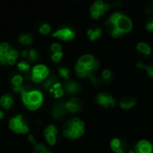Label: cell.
Returning a JSON list of instances; mask_svg holds the SVG:
<instances>
[{"mask_svg":"<svg viewBox=\"0 0 153 153\" xmlns=\"http://www.w3.org/2000/svg\"><path fill=\"white\" fill-rule=\"evenodd\" d=\"M106 29L113 38L130 32L133 29L131 19L122 13H115L106 22Z\"/></svg>","mask_w":153,"mask_h":153,"instance_id":"obj_1","label":"cell"},{"mask_svg":"<svg viewBox=\"0 0 153 153\" xmlns=\"http://www.w3.org/2000/svg\"><path fill=\"white\" fill-rule=\"evenodd\" d=\"M22 100L29 110H36L43 102V95L39 89H26L23 92H22Z\"/></svg>","mask_w":153,"mask_h":153,"instance_id":"obj_2","label":"cell"},{"mask_svg":"<svg viewBox=\"0 0 153 153\" xmlns=\"http://www.w3.org/2000/svg\"><path fill=\"white\" fill-rule=\"evenodd\" d=\"M84 133V123L78 117L68 121L65 126L64 135L70 139H77Z\"/></svg>","mask_w":153,"mask_h":153,"instance_id":"obj_3","label":"cell"},{"mask_svg":"<svg viewBox=\"0 0 153 153\" xmlns=\"http://www.w3.org/2000/svg\"><path fill=\"white\" fill-rule=\"evenodd\" d=\"M9 127L12 131L16 134H27L29 132V127L23 121L21 115H17L15 117L12 118L9 122Z\"/></svg>","mask_w":153,"mask_h":153,"instance_id":"obj_4","label":"cell"},{"mask_svg":"<svg viewBox=\"0 0 153 153\" xmlns=\"http://www.w3.org/2000/svg\"><path fill=\"white\" fill-rule=\"evenodd\" d=\"M48 74H49L48 69L43 65H39L32 69V74L30 78H32V82L38 83L42 82L44 79H46L48 76Z\"/></svg>","mask_w":153,"mask_h":153,"instance_id":"obj_5","label":"cell"},{"mask_svg":"<svg viewBox=\"0 0 153 153\" xmlns=\"http://www.w3.org/2000/svg\"><path fill=\"white\" fill-rule=\"evenodd\" d=\"M97 102L104 107V108H109V107H115V99L107 92L100 93L97 97Z\"/></svg>","mask_w":153,"mask_h":153,"instance_id":"obj_6","label":"cell"},{"mask_svg":"<svg viewBox=\"0 0 153 153\" xmlns=\"http://www.w3.org/2000/svg\"><path fill=\"white\" fill-rule=\"evenodd\" d=\"M65 106L66 110L72 113H77L82 108V103L77 98H72L71 100H69L67 102L65 103Z\"/></svg>","mask_w":153,"mask_h":153,"instance_id":"obj_7","label":"cell"},{"mask_svg":"<svg viewBox=\"0 0 153 153\" xmlns=\"http://www.w3.org/2000/svg\"><path fill=\"white\" fill-rule=\"evenodd\" d=\"M53 36L62 40H70L74 38V33L72 30H70L68 28H65V29L58 30L56 32L54 33Z\"/></svg>","mask_w":153,"mask_h":153,"instance_id":"obj_8","label":"cell"},{"mask_svg":"<svg viewBox=\"0 0 153 153\" xmlns=\"http://www.w3.org/2000/svg\"><path fill=\"white\" fill-rule=\"evenodd\" d=\"M66 108L65 104L63 102H59L53 107L52 116L56 119H61L66 115Z\"/></svg>","mask_w":153,"mask_h":153,"instance_id":"obj_9","label":"cell"},{"mask_svg":"<svg viewBox=\"0 0 153 153\" xmlns=\"http://www.w3.org/2000/svg\"><path fill=\"white\" fill-rule=\"evenodd\" d=\"M152 152V145L147 141H141L137 143L134 153H151Z\"/></svg>","mask_w":153,"mask_h":153,"instance_id":"obj_10","label":"cell"},{"mask_svg":"<svg viewBox=\"0 0 153 153\" xmlns=\"http://www.w3.org/2000/svg\"><path fill=\"white\" fill-rule=\"evenodd\" d=\"M65 89L66 90V92L69 94H76L80 91L81 87L79 83L76 82L75 81H70L65 83Z\"/></svg>","mask_w":153,"mask_h":153,"instance_id":"obj_11","label":"cell"},{"mask_svg":"<svg viewBox=\"0 0 153 153\" xmlns=\"http://www.w3.org/2000/svg\"><path fill=\"white\" fill-rule=\"evenodd\" d=\"M135 104H136V100L132 97H125L120 101V107L123 109H130Z\"/></svg>","mask_w":153,"mask_h":153,"instance_id":"obj_12","label":"cell"},{"mask_svg":"<svg viewBox=\"0 0 153 153\" xmlns=\"http://www.w3.org/2000/svg\"><path fill=\"white\" fill-rule=\"evenodd\" d=\"M101 34H102V30L99 27L94 28V29H89L87 32L88 38L91 41H94V40L100 39L101 37Z\"/></svg>","mask_w":153,"mask_h":153,"instance_id":"obj_13","label":"cell"},{"mask_svg":"<svg viewBox=\"0 0 153 153\" xmlns=\"http://www.w3.org/2000/svg\"><path fill=\"white\" fill-rule=\"evenodd\" d=\"M111 148L115 153H124L123 141H121L119 139H113L112 140Z\"/></svg>","mask_w":153,"mask_h":153,"instance_id":"obj_14","label":"cell"},{"mask_svg":"<svg viewBox=\"0 0 153 153\" xmlns=\"http://www.w3.org/2000/svg\"><path fill=\"white\" fill-rule=\"evenodd\" d=\"M0 104L1 106L6 108V109H9L12 105H13V98L11 95H4L0 99Z\"/></svg>","mask_w":153,"mask_h":153,"instance_id":"obj_15","label":"cell"},{"mask_svg":"<svg viewBox=\"0 0 153 153\" xmlns=\"http://www.w3.org/2000/svg\"><path fill=\"white\" fill-rule=\"evenodd\" d=\"M136 48H137V50H138L140 53H141V54H143V55L149 56V55L151 54V48H150V47H149L148 44L144 43V42H140V43H138L137 46H136Z\"/></svg>","mask_w":153,"mask_h":153,"instance_id":"obj_16","label":"cell"},{"mask_svg":"<svg viewBox=\"0 0 153 153\" xmlns=\"http://www.w3.org/2000/svg\"><path fill=\"white\" fill-rule=\"evenodd\" d=\"M93 5L99 9V11L100 12V14L102 15L104 14L105 12H107L110 8V6L108 5V4H106V3H104L102 0H97V1H95V3Z\"/></svg>","mask_w":153,"mask_h":153,"instance_id":"obj_17","label":"cell"},{"mask_svg":"<svg viewBox=\"0 0 153 153\" xmlns=\"http://www.w3.org/2000/svg\"><path fill=\"white\" fill-rule=\"evenodd\" d=\"M95 61L94 56H92L91 55H84L82 56H81L78 60V63L84 65V66H88L91 63H93Z\"/></svg>","mask_w":153,"mask_h":153,"instance_id":"obj_18","label":"cell"},{"mask_svg":"<svg viewBox=\"0 0 153 153\" xmlns=\"http://www.w3.org/2000/svg\"><path fill=\"white\" fill-rule=\"evenodd\" d=\"M137 67L140 68V69H145L147 71L148 74L151 78H153V63H152L151 66H147V65H145L143 63L139 62V63H137Z\"/></svg>","mask_w":153,"mask_h":153,"instance_id":"obj_19","label":"cell"},{"mask_svg":"<svg viewBox=\"0 0 153 153\" xmlns=\"http://www.w3.org/2000/svg\"><path fill=\"white\" fill-rule=\"evenodd\" d=\"M89 12H90L91 17H92L93 19H95V20L99 19V18L102 15V14H100V12L99 11V9H98L94 5L91 6V7H90V9H89Z\"/></svg>","mask_w":153,"mask_h":153,"instance_id":"obj_20","label":"cell"},{"mask_svg":"<svg viewBox=\"0 0 153 153\" xmlns=\"http://www.w3.org/2000/svg\"><path fill=\"white\" fill-rule=\"evenodd\" d=\"M19 40H20L21 43H22L24 45H26V44L30 45V44L32 43V40H32V35H30V34H27V35H22L20 37Z\"/></svg>","mask_w":153,"mask_h":153,"instance_id":"obj_21","label":"cell"},{"mask_svg":"<svg viewBox=\"0 0 153 153\" xmlns=\"http://www.w3.org/2000/svg\"><path fill=\"white\" fill-rule=\"evenodd\" d=\"M35 153H50V151L43 144H34Z\"/></svg>","mask_w":153,"mask_h":153,"instance_id":"obj_22","label":"cell"},{"mask_svg":"<svg viewBox=\"0 0 153 153\" xmlns=\"http://www.w3.org/2000/svg\"><path fill=\"white\" fill-rule=\"evenodd\" d=\"M22 76L17 74V75H14V78L12 79V83L14 85V87H18V86H21L22 83Z\"/></svg>","mask_w":153,"mask_h":153,"instance_id":"obj_23","label":"cell"},{"mask_svg":"<svg viewBox=\"0 0 153 153\" xmlns=\"http://www.w3.org/2000/svg\"><path fill=\"white\" fill-rule=\"evenodd\" d=\"M146 29L149 32H153V14L148 15V19L146 22Z\"/></svg>","mask_w":153,"mask_h":153,"instance_id":"obj_24","label":"cell"},{"mask_svg":"<svg viewBox=\"0 0 153 153\" xmlns=\"http://www.w3.org/2000/svg\"><path fill=\"white\" fill-rule=\"evenodd\" d=\"M57 134V130H56V126H53V125L48 126V127L45 129V131H44V135H45V136L48 135V134Z\"/></svg>","mask_w":153,"mask_h":153,"instance_id":"obj_25","label":"cell"},{"mask_svg":"<svg viewBox=\"0 0 153 153\" xmlns=\"http://www.w3.org/2000/svg\"><path fill=\"white\" fill-rule=\"evenodd\" d=\"M50 92H53L56 98H61L64 95V89L61 87H59V88H56V89L50 90Z\"/></svg>","mask_w":153,"mask_h":153,"instance_id":"obj_26","label":"cell"},{"mask_svg":"<svg viewBox=\"0 0 153 153\" xmlns=\"http://www.w3.org/2000/svg\"><path fill=\"white\" fill-rule=\"evenodd\" d=\"M56 83V80H55V77L54 76H51V77H49L48 80H47V82H44V84H43V86L46 88V89H51V87L54 85Z\"/></svg>","mask_w":153,"mask_h":153,"instance_id":"obj_27","label":"cell"},{"mask_svg":"<svg viewBox=\"0 0 153 153\" xmlns=\"http://www.w3.org/2000/svg\"><path fill=\"white\" fill-rule=\"evenodd\" d=\"M46 139H47V141L49 145H55L56 142V134H48L45 136Z\"/></svg>","mask_w":153,"mask_h":153,"instance_id":"obj_28","label":"cell"},{"mask_svg":"<svg viewBox=\"0 0 153 153\" xmlns=\"http://www.w3.org/2000/svg\"><path fill=\"white\" fill-rule=\"evenodd\" d=\"M111 76H112L111 71L106 69V70H104V71L102 72V78H103L105 81H107L108 82H110V81H111Z\"/></svg>","mask_w":153,"mask_h":153,"instance_id":"obj_29","label":"cell"},{"mask_svg":"<svg viewBox=\"0 0 153 153\" xmlns=\"http://www.w3.org/2000/svg\"><path fill=\"white\" fill-rule=\"evenodd\" d=\"M59 74L61 77H63L65 79H69L70 75H69V70L64 67H61L59 69Z\"/></svg>","mask_w":153,"mask_h":153,"instance_id":"obj_30","label":"cell"},{"mask_svg":"<svg viewBox=\"0 0 153 153\" xmlns=\"http://www.w3.org/2000/svg\"><path fill=\"white\" fill-rule=\"evenodd\" d=\"M28 57L30 58V61H36L38 59L39 56H38V53H37V51L35 49H32V50L29 52Z\"/></svg>","mask_w":153,"mask_h":153,"instance_id":"obj_31","label":"cell"},{"mask_svg":"<svg viewBox=\"0 0 153 153\" xmlns=\"http://www.w3.org/2000/svg\"><path fill=\"white\" fill-rule=\"evenodd\" d=\"M49 32H50V27H49V25H48V24H44V25H42V26L40 28V32L42 33V34H44V35L48 34Z\"/></svg>","mask_w":153,"mask_h":153,"instance_id":"obj_32","label":"cell"},{"mask_svg":"<svg viewBox=\"0 0 153 153\" xmlns=\"http://www.w3.org/2000/svg\"><path fill=\"white\" fill-rule=\"evenodd\" d=\"M9 57H12V58H14V59L16 60L17 57H18V53H17V51L14 50V49L9 48V50H8V55H7V58H9Z\"/></svg>","mask_w":153,"mask_h":153,"instance_id":"obj_33","label":"cell"},{"mask_svg":"<svg viewBox=\"0 0 153 153\" xmlns=\"http://www.w3.org/2000/svg\"><path fill=\"white\" fill-rule=\"evenodd\" d=\"M18 68H19L21 71H24V72H26V71H28V70H29L30 66H29L26 62H21V63H19V64H18Z\"/></svg>","mask_w":153,"mask_h":153,"instance_id":"obj_34","label":"cell"},{"mask_svg":"<svg viewBox=\"0 0 153 153\" xmlns=\"http://www.w3.org/2000/svg\"><path fill=\"white\" fill-rule=\"evenodd\" d=\"M62 56H63L62 52L54 53L53 56H52V60L54 61V62H58V61H60V59L62 58Z\"/></svg>","mask_w":153,"mask_h":153,"instance_id":"obj_35","label":"cell"},{"mask_svg":"<svg viewBox=\"0 0 153 153\" xmlns=\"http://www.w3.org/2000/svg\"><path fill=\"white\" fill-rule=\"evenodd\" d=\"M51 49L54 53H57V52H61V46L58 43H55L51 46Z\"/></svg>","mask_w":153,"mask_h":153,"instance_id":"obj_36","label":"cell"},{"mask_svg":"<svg viewBox=\"0 0 153 153\" xmlns=\"http://www.w3.org/2000/svg\"><path fill=\"white\" fill-rule=\"evenodd\" d=\"M147 15H150V14H153V5H149L146 7V10H145Z\"/></svg>","mask_w":153,"mask_h":153,"instance_id":"obj_37","label":"cell"},{"mask_svg":"<svg viewBox=\"0 0 153 153\" xmlns=\"http://www.w3.org/2000/svg\"><path fill=\"white\" fill-rule=\"evenodd\" d=\"M28 139H29V141H30V142H32L33 145L36 144V141H35V139H34V137H33L32 135H29V136H28Z\"/></svg>","mask_w":153,"mask_h":153,"instance_id":"obj_38","label":"cell"},{"mask_svg":"<svg viewBox=\"0 0 153 153\" xmlns=\"http://www.w3.org/2000/svg\"><path fill=\"white\" fill-rule=\"evenodd\" d=\"M121 4H122V2L120 1V0H116V1H115V2L112 4V6H114V7H117V6H119Z\"/></svg>","mask_w":153,"mask_h":153,"instance_id":"obj_39","label":"cell"},{"mask_svg":"<svg viewBox=\"0 0 153 153\" xmlns=\"http://www.w3.org/2000/svg\"><path fill=\"white\" fill-rule=\"evenodd\" d=\"M3 117H4V114H3V112L1 110H0V120L3 119Z\"/></svg>","mask_w":153,"mask_h":153,"instance_id":"obj_40","label":"cell"}]
</instances>
